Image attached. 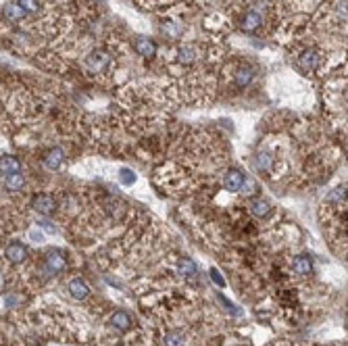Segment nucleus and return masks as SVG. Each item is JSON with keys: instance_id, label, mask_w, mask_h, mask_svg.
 I'll use <instances>...</instances> for the list:
<instances>
[{"instance_id": "f257e3e1", "label": "nucleus", "mask_w": 348, "mask_h": 346, "mask_svg": "<svg viewBox=\"0 0 348 346\" xmlns=\"http://www.w3.org/2000/svg\"><path fill=\"white\" fill-rule=\"evenodd\" d=\"M85 69H88L90 73H94V75H100V73H104L109 69V65H111V55L107 53L104 48H96V50H92V53L85 57Z\"/></svg>"}, {"instance_id": "b1692460", "label": "nucleus", "mask_w": 348, "mask_h": 346, "mask_svg": "<svg viewBox=\"0 0 348 346\" xmlns=\"http://www.w3.org/2000/svg\"><path fill=\"white\" fill-rule=\"evenodd\" d=\"M119 180H121V184H125V186H132L134 182H136V176L129 171V169H121L119 171Z\"/></svg>"}, {"instance_id": "9b49d317", "label": "nucleus", "mask_w": 348, "mask_h": 346, "mask_svg": "<svg viewBox=\"0 0 348 346\" xmlns=\"http://www.w3.org/2000/svg\"><path fill=\"white\" fill-rule=\"evenodd\" d=\"M67 288H69V294H71V298H75V300H85L90 296V286L85 284L83 280H79V278H75V280H71L67 284Z\"/></svg>"}, {"instance_id": "dca6fc26", "label": "nucleus", "mask_w": 348, "mask_h": 346, "mask_svg": "<svg viewBox=\"0 0 348 346\" xmlns=\"http://www.w3.org/2000/svg\"><path fill=\"white\" fill-rule=\"evenodd\" d=\"M25 15H27V13L23 11L21 5H7V7L3 9V17H5L7 21H11V23H19Z\"/></svg>"}, {"instance_id": "a211bd4d", "label": "nucleus", "mask_w": 348, "mask_h": 346, "mask_svg": "<svg viewBox=\"0 0 348 346\" xmlns=\"http://www.w3.org/2000/svg\"><path fill=\"white\" fill-rule=\"evenodd\" d=\"M25 186V178L23 173H11V176H5V188L9 192H19Z\"/></svg>"}, {"instance_id": "1a4fd4ad", "label": "nucleus", "mask_w": 348, "mask_h": 346, "mask_svg": "<svg viewBox=\"0 0 348 346\" xmlns=\"http://www.w3.org/2000/svg\"><path fill=\"white\" fill-rule=\"evenodd\" d=\"M5 256L9 263H23L27 258V248L21 244V242H11V244H7L5 248Z\"/></svg>"}, {"instance_id": "39448f33", "label": "nucleus", "mask_w": 348, "mask_h": 346, "mask_svg": "<svg viewBox=\"0 0 348 346\" xmlns=\"http://www.w3.org/2000/svg\"><path fill=\"white\" fill-rule=\"evenodd\" d=\"M44 267H46V271L50 275H57L67 267V258H65V254L61 250H50L44 256Z\"/></svg>"}, {"instance_id": "2eb2a0df", "label": "nucleus", "mask_w": 348, "mask_h": 346, "mask_svg": "<svg viewBox=\"0 0 348 346\" xmlns=\"http://www.w3.org/2000/svg\"><path fill=\"white\" fill-rule=\"evenodd\" d=\"M292 269H294V273H298V275H311L313 273V261H311V256H307V254L294 256Z\"/></svg>"}, {"instance_id": "4be33fe9", "label": "nucleus", "mask_w": 348, "mask_h": 346, "mask_svg": "<svg viewBox=\"0 0 348 346\" xmlns=\"http://www.w3.org/2000/svg\"><path fill=\"white\" fill-rule=\"evenodd\" d=\"M165 346H184V334L182 332H171V334H167Z\"/></svg>"}, {"instance_id": "6e6552de", "label": "nucleus", "mask_w": 348, "mask_h": 346, "mask_svg": "<svg viewBox=\"0 0 348 346\" xmlns=\"http://www.w3.org/2000/svg\"><path fill=\"white\" fill-rule=\"evenodd\" d=\"M248 213L254 219H267L271 215V202L265 198H252L248 202Z\"/></svg>"}, {"instance_id": "a878e982", "label": "nucleus", "mask_w": 348, "mask_h": 346, "mask_svg": "<svg viewBox=\"0 0 348 346\" xmlns=\"http://www.w3.org/2000/svg\"><path fill=\"white\" fill-rule=\"evenodd\" d=\"M40 226H42L46 232H50V234H55V232H57V228H55V226H50V221H40Z\"/></svg>"}, {"instance_id": "423d86ee", "label": "nucleus", "mask_w": 348, "mask_h": 346, "mask_svg": "<svg viewBox=\"0 0 348 346\" xmlns=\"http://www.w3.org/2000/svg\"><path fill=\"white\" fill-rule=\"evenodd\" d=\"M260 25H263V15L258 11H246L240 17V29L246 33H254L256 29H260Z\"/></svg>"}, {"instance_id": "4468645a", "label": "nucleus", "mask_w": 348, "mask_h": 346, "mask_svg": "<svg viewBox=\"0 0 348 346\" xmlns=\"http://www.w3.org/2000/svg\"><path fill=\"white\" fill-rule=\"evenodd\" d=\"M132 317L127 311H115V313L111 315V325L115 327L117 332H127L129 327H132Z\"/></svg>"}, {"instance_id": "f8f14e48", "label": "nucleus", "mask_w": 348, "mask_h": 346, "mask_svg": "<svg viewBox=\"0 0 348 346\" xmlns=\"http://www.w3.org/2000/svg\"><path fill=\"white\" fill-rule=\"evenodd\" d=\"M63 161H65V152L61 148H50L44 157V167L48 171H57V169H61Z\"/></svg>"}, {"instance_id": "393cba45", "label": "nucleus", "mask_w": 348, "mask_h": 346, "mask_svg": "<svg viewBox=\"0 0 348 346\" xmlns=\"http://www.w3.org/2000/svg\"><path fill=\"white\" fill-rule=\"evenodd\" d=\"M211 278H213V282H215V284H217V286H221V288H223V286H225V280H223V278H221V275H219V273H217V271H215V269H211Z\"/></svg>"}, {"instance_id": "f03ea898", "label": "nucleus", "mask_w": 348, "mask_h": 346, "mask_svg": "<svg viewBox=\"0 0 348 346\" xmlns=\"http://www.w3.org/2000/svg\"><path fill=\"white\" fill-rule=\"evenodd\" d=\"M246 182H248L246 173L242 169H238V167L228 169L225 171V176H223V186H225V190H230V192H242Z\"/></svg>"}, {"instance_id": "20e7f679", "label": "nucleus", "mask_w": 348, "mask_h": 346, "mask_svg": "<svg viewBox=\"0 0 348 346\" xmlns=\"http://www.w3.org/2000/svg\"><path fill=\"white\" fill-rule=\"evenodd\" d=\"M321 65V53L315 48H307L298 55V67L302 71H317Z\"/></svg>"}, {"instance_id": "0eeeda50", "label": "nucleus", "mask_w": 348, "mask_h": 346, "mask_svg": "<svg viewBox=\"0 0 348 346\" xmlns=\"http://www.w3.org/2000/svg\"><path fill=\"white\" fill-rule=\"evenodd\" d=\"M252 77H254V67L248 65V63H240L238 69H236V73H234L236 88H246V85H250Z\"/></svg>"}, {"instance_id": "7ed1b4c3", "label": "nucleus", "mask_w": 348, "mask_h": 346, "mask_svg": "<svg viewBox=\"0 0 348 346\" xmlns=\"http://www.w3.org/2000/svg\"><path fill=\"white\" fill-rule=\"evenodd\" d=\"M31 209L40 213V215H52L57 211V200L52 194H38V196H33L31 198Z\"/></svg>"}, {"instance_id": "6ab92c4d", "label": "nucleus", "mask_w": 348, "mask_h": 346, "mask_svg": "<svg viewBox=\"0 0 348 346\" xmlns=\"http://www.w3.org/2000/svg\"><path fill=\"white\" fill-rule=\"evenodd\" d=\"M178 273L184 275V278H194V275L198 273V267H196V263L192 261V258L184 256L180 261V265H178Z\"/></svg>"}, {"instance_id": "9d476101", "label": "nucleus", "mask_w": 348, "mask_h": 346, "mask_svg": "<svg viewBox=\"0 0 348 346\" xmlns=\"http://www.w3.org/2000/svg\"><path fill=\"white\" fill-rule=\"evenodd\" d=\"M252 167L258 171V173H269L271 167H273V154L269 150H258L252 159Z\"/></svg>"}, {"instance_id": "f3484780", "label": "nucleus", "mask_w": 348, "mask_h": 346, "mask_svg": "<svg viewBox=\"0 0 348 346\" xmlns=\"http://www.w3.org/2000/svg\"><path fill=\"white\" fill-rule=\"evenodd\" d=\"M176 59L184 65H190V63H194L198 59V53H196V48L194 46H180L176 50Z\"/></svg>"}, {"instance_id": "aec40b11", "label": "nucleus", "mask_w": 348, "mask_h": 346, "mask_svg": "<svg viewBox=\"0 0 348 346\" xmlns=\"http://www.w3.org/2000/svg\"><path fill=\"white\" fill-rule=\"evenodd\" d=\"M3 173L5 176H11V173H21V163L17 161L15 157H3Z\"/></svg>"}, {"instance_id": "5701e85b", "label": "nucleus", "mask_w": 348, "mask_h": 346, "mask_svg": "<svg viewBox=\"0 0 348 346\" xmlns=\"http://www.w3.org/2000/svg\"><path fill=\"white\" fill-rule=\"evenodd\" d=\"M17 5H21L25 13H38L40 11V3H38V0H17Z\"/></svg>"}, {"instance_id": "412c9836", "label": "nucleus", "mask_w": 348, "mask_h": 346, "mask_svg": "<svg viewBox=\"0 0 348 346\" xmlns=\"http://www.w3.org/2000/svg\"><path fill=\"white\" fill-rule=\"evenodd\" d=\"M346 198H348V186H338V188H334L332 192L327 194L329 202H338V204L346 202Z\"/></svg>"}, {"instance_id": "ddd939ff", "label": "nucleus", "mask_w": 348, "mask_h": 346, "mask_svg": "<svg viewBox=\"0 0 348 346\" xmlns=\"http://www.w3.org/2000/svg\"><path fill=\"white\" fill-rule=\"evenodd\" d=\"M134 48H136V53L140 55V57H144V59H152L154 53H156L154 42L148 40V38H144V36H140V38L134 40Z\"/></svg>"}]
</instances>
